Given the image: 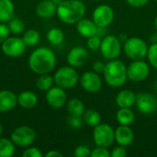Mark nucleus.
I'll use <instances>...</instances> for the list:
<instances>
[{"mask_svg": "<svg viewBox=\"0 0 157 157\" xmlns=\"http://www.w3.org/2000/svg\"><path fill=\"white\" fill-rule=\"evenodd\" d=\"M56 65V56L54 52L45 47L36 49L29 58V66L32 72L38 75L51 73Z\"/></svg>", "mask_w": 157, "mask_h": 157, "instance_id": "obj_1", "label": "nucleus"}, {"mask_svg": "<svg viewBox=\"0 0 157 157\" xmlns=\"http://www.w3.org/2000/svg\"><path fill=\"white\" fill-rule=\"evenodd\" d=\"M86 6L80 0H63L57 6V16L65 24H76L86 15Z\"/></svg>", "mask_w": 157, "mask_h": 157, "instance_id": "obj_2", "label": "nucleus"}, {"mask_svg": "<svg viewBox=\"0 0 157 157\" xmlns=\"http://www.w3.org/2000/svg\"><path fill=\"white\" fill-rule=\"evenodd\" d=\"M103 75L106 83L109 86L115 88L121 87L128 79L127 66L121 60H110L105 65Z\"/></svg>", "mask_w": 157, "mask_h": 157, "instance_id": "obj_3", "label": "nucleus"}, {"mask_svg": "<svg viewBox=\"0 0 157 157\" xmlns=\"http://www.w3.org/2000/svg\"><path fill=\"white\" fill-rule=\"evenodd\" d=\"M147 43L139 37H131L124 42L123 50L128 58L132 61L144 60L148 52Z\"/></svg>", "mask_w": 157, "mask_h": 157, "instance_id": "obj_4", "label": "nucleus"}, {"mask_svg": "<svg viewBox=\"0 0 157 157\" xmlns=\"http://www.w3.org/2000/svg\"><path fill=\"white\" fill-rule=\"evenodd\" d=\"M79 78L80 77L76 70L70 65L59 68L53 76L56 86L63 89H69L75 86L79 81Z\"/></svg>", "mask_w": 157, "mask_h": 157, "instance_id": "obj_5", "label": "nucleus"}, {"mask_svg": "<svg viewBox=\"0 0 157 157\" xmlns=\"http://www.w3.org/2000/svg\"><path fill=\"white\" fill-rule=\"evenodd\" d=\"M121 42L116 36L106 35L101 40V45L99 50L102 56L108 61L117 59L121 53Z\"/></svg>", "mask_w": 157, "mask_h": 157, "instance_id": "obj_6", "label": "nucleus"}, {"mask_svg": "<svg viewBox=\"0 0 157 157\" xmlns=\"http://www.w3.org/2000/svg\"><path fill=\"white\" fill-rule=\"evenodd\" d=\"M93 139L97 146L109 148L115 141V130L107 123H99L94 127Z\"/></svg>", "mask_w": 157, "mask_h": 157, "instance_id": "obj_7", "label": "nucleus"}, {"mask_svg": "<svg viewBox=\"0 0 157 157\" xmlns=\"http://www.w3.org/2000/svg\"><path fill=\"white\" fill-rule=\"evenodd\" d=\"M10 137L16 145L20 147H29L34 143L36 139V132L29 126H20L12 132Z\"/></svg>", "mask_w": 157, "mask_h": 157, "instance_id": "obj_8", "label": "nucleus"}, {"mask_svg": "<svg viewBox=\"0 0 157 157\" xmlns=\"http://www.w3.org/2000/svg\"><path fill=\"white\" fill-rule=\"evenodd\" d=\"M128 79L138 83L145 80L150 74V66L148 63L144 60H136L129 64L127 67Z\"/></svg>", "mask_w": 157, "mask_h": 157, "instance_id": "obj_9", "label": "nucleus"}, {"mask_svg": "<svg viewBox=\"0 0 157 157\" xmlns=\"http://www.w3.org/2000/svg\"><path fill=\"white\" fill-rule=\"evenodd\" d=\"M114 19V11L111 6L108 5L98 6L92 14V20L98 27L107 28Z\"/></svg>", "mask_w": 157, "mask_h": 157, "instance_id": "obj_10", "label": "nucleus"}, {"mask_svg": "<svg viewBox=\"0 0 157 157\" xmlns=\"http://www.w3.org/2000/svg\"><path fill=\"white\" fill-rule=\"evenodd\" d=\"M26 44L21 38L11 37L7 38L2 43V52L8 57H19L26 51Z\"/></svg>", "mask_w": 157, "mask_h": 157, "instance_id": "obj_11", "label": "nucleus"}, {"mask_svg": "<svg viewBox=\"0 0 157 157\" xmlns=\"http://www.w3.org/2000/svg\"><path fill=\"white\" fill-rule=\"evenodd\" d=\"M138 110L144 115H151L156 112L157 98L150 93H140L136 96L135 102Z\"/></svg>", "mask_w": 157, "mask_h": 157, "instance_id": "obj_12", "label": "nucleus"}, {"mask_svg": "<svg viewBox=\"0 0 157 157\" xmlns=\"http://www.w3.org/2000/svg\"><path fill=\"white\" fill-rule=\"evenodd\" d=\"M81 86L89 93H97L102 88V80L99 75L94 71L84 73L79 78Z\"/></svg>", "mask_w": 157, "mask_h": 157, "instance_id": "obj_13", "label": "nucleus"}, {"mask_svg": "<svg viewBox=\"0 0 157 157\" xmlns=\"http://www.w3.org/2000/svg\"><path fill=\"white\" fill-rule=\"evenodd\" d=\"M66 93L63 88L56 86L46 91V101L53 109H61L66 103Z\"/></svg>", "mask_w": 157, "mask_h": 157, "instance_id": "obj_14", "label": "nucleus"}, {"mask_svg": "<svg viewBox=\"0 0 157 157\" xmlns=\"http://www.w3.org/2000/svg\"><path fill=\"white\" fill-rule=\"evenodd\" d=\"M88 59L87 51L82 46H75L70 50L67 54V63L70 66L76 68L84 65Z\"/></svg>", "mask_w": 157, "mask_h": 157, "instance_id": "obj_15", "label": "nucleus"}, {"mask_svg": "<svg viewBox=\"0 0 157 157\" xmlns=\"http://www.w3.org/2000/svg\"><path fill=\"white\" fill-rule=\"evenodd\" d=\"M115 141L119 145L127 147L134 141L133 131L126 125H120L115 130Z\"/></svg>", "mask_w": 157, "mask_h": 157, "instance_id": "obj_16", "label": "nucleus"}, {"mask_svg": "<svg viewBox=\"0 0 157 157\" xmlns=\"http://www.w3.org/2000/svg\"><path fill=\"white\" fill-rule=\"evenodd\" d=\"M17 104V97L9 90L0 91V112L12 110Z\"/></svg>", "mask_w": 157, "mask_h": 157, "instance_id": "obj_17", "label": "nucleus"}, {"mask_svg": "<svg viewBox=\"0 0 157 157\" xmlns=\"http://www.w3.org/2000/svg\"><path fill=\"white\" fill-rule=\"evenodd\" d=\"M76 30L82 37L89 38L97 34L98 26L93 20L83 17L76 23Z\"/></svg>", "mask_w": 157, "mask_h": 157, "instance_id": "obj_18", "label": "nucleus"}, {"mask_svg": "<svg viewBox=\"0 0 157 157\" xmlns=\"http://www.w3.org/2000/svg\"><path fill=\"white\" fill-rule=\"evenodd\" d=\"M136 102V95L130 89H123L116 96V104L119 108H132Z\"/></svg>", "mask_w": 157, "mask_h": 157, "instance_id": "obj_19", "label": "nucleus"}, {"mask_svg": "<svg viewBox=\"0 0 157 157\" xmlns=\"http://www.w3.org/2000/svg\"><path fill=\"white\" fill-rule=\"evenodd\" d=\"M57 11V6L52 0H43L40 2L36 7V13L40 17L49 18Z\"/></svg>", "mask_w": 157, "mask_h": 157, "instance_id": "obj_20", "label": "nucleus"}, {"mask_svg": "<svg viewBox=\"0 0 157 157\" xmlns=\"http://www.w3.org/2000/svg\"><path fill=\"white\" fill-rule=\"evenodd\" d=\"M17 103L23 109H32L38 103V97L32 91H24L18 95Z\"/></svg>", "mask_w": 157, "mask_h": 157, "instance_id": "obj_21", "label": "nucleus"}, {"mask_svg": "<svg viewBox=\"0 0 157 157\" xmlns=\"http://www.w3.org/2000/svg\"><path fill=\"white\" fill-rule=\"evenodd\" d=\"M15 6L11 0H0V22H8L14 17Z\"/></svg>", "mask_w": 157, "mask_h": 157, "instance_id": "obj_22", "label": "nucleus"}, {"mask_svg": "<svg viewBox=\"0 0 157 157\" xmlns=\"http://www.w3.org/2000/svg\"><path fill=\"white\" fill-rule=\"evenodd\" d=\"M117 121L120 125L130 126L135 120V115L131 108H120L116 115Z\"/></svg>", "mask_w": 157, "mask_h": 157, "instance_id": "obj_23", "label": "nucleus"}, {"mask_svg": "<svg viewBox=\"0 0 157 157\" xmlns=\"http://www.w3.org/2000/svg\"><path fill=\"white\" fill-rule=\"evenodd\" d=\"M67 110L71 116L82 117L85 112V105L78 98H72L67 103Z\"/></svg>", "mask_w": 157, "mask_h": 157, "instance_id": "obj_24", "label": "nucleus"}, {"mask_svg": "<svg viewBox=\"0 0 157 157\" xmlns=\"http://www.w3.org/2000/svg\"><path fill=\"white\" fill-rule=\"evenodd\" d=\"M83 121L84 122L90 126V127H96L99 123H101V116L100 113L95 109H87L85 110L83 116Z\"/></svg>", "mask_w": 157, "mask_h": 157, "instance_id": "obj_25", "label": "nucleus"}, {"mask_svg": "<svg viewBox=\"0 0 157 157\" xmlns=\"http://www.w3.org/2000/svg\"><path fill=\"white\" fill-rule=\"evenodd\" d=\"M15 144L12 140L0 138V157H10L15 153Z\"/></svg>", "mask_w": 157, "mask_h": 157, "instance_id": "obj_26", "label": "nucleus"}, {"mask_svg": "<svg viewBox=\"0 0 157 157\" xmlns=\"http://www.w3.org/2000/svg\"><path fill=\"white\" fill-rule=\"evenodd\" d=\"M47 39L52 45H60L64 40V33L59 28H52L48 31Z\"/></svg>", "mask_w": 157, "mask_h": 157, "instance_id": "obj_27", "label": "nucleus"}, {"mask_svg": "<svg viewBox=\"0 0 157 157\" xmlns=\"http://www.w3.org/2000/svg\"><path fill=\"white\" fill-rule=\"evenodd\" d=\"M54 83V79L48 74L40 75L38 79L36 80V86L40 91H47L49 90Z\"/></svg>", "mask_w": 157, "mask_h": 157, "instance_id": "obj_28", "label": "nucleus"}, {"mask_svg": "<svg viewBox=\"0 0 157 157\" xmlns=\"http://www.w3.org/2000/svg\"><path fill=\"white\" fill-rule=\"evenodd\" d=\"M40 36L36 29H28L22 37L23 41L27 46H35L39 43Z\"/></svg>", "mask_w": 157, "mask_h": 157, "instance_id": "obj_29", "label": "nucleus"}, {"mask_svg": "<svg viewBox=\"0 0 157 157\" xmlns=\"http://www.w3.org/2000/svg\"><path fill=\"white\" fill-rule=\"evenodd\" d=\"M8 28L10 32L14 33V34H20L21 32H23L24 29H25V25L24 22L17 17H13L8 21Z\"/></svg>", "mask_w": 157, "mask_h": 157, "instance_id": "obj_30", "label": "nucleus"}, {"mask_svg": "<svg viewBox=\"0 0 157 157\" xmlns=\"http://www.w3.org/2000/svg\"><path fill=\"white\" fill-rule=\"evenodd\" d=\"M151 66L157 69V43H153L149 48L146 55Z\"/></svg>", "mask_w": 157, "mask_h": 157, "instance_id": "obj_31", "label": "nucleus"}, {"mask_svg": "<svg viewBox=\"0 0 157 157\" xmlns=\"http://www.w3.org/2000/svg\"><path fill=\"white\" fill-rule=\"evenodd\" d=\"M101 38H99L98 35H94L91 36L89 38H87V41H86V45L88 47V49L92 50V51H97L100 48L101 45Z\"/></svg>", "mask_w": 157, "mask_h": 157, "instance_id": "obj_32", "label": "nucleus"}, {"mask_svg": "<svg viewBox=\"0 0 157 157\" xmlns=\"http://www.w3.org/2000/svg\"><path fill=\"white\" fill-rule=\"evenodd\" d=\"M91 157H110V152L106 147L97 146L90 153Z\"/></svg>", "mask_w": 157, "mask_h": 157, "instance_id": "obj_33", "label": "nucleus"}, {"mask_svg": "<svg viewBox=\"0 0 157 157\" xmlns=\"http://www.w3.org/2000/svg\"><path fill=\"white\" fill-rule=\"evenodd\" d=\"M90 149L86 145H79L75 149L74 155L76 157H87L90 156Z\"/></svg>", "mask_w": 157, "mask_h": 157, "instance_id": "obj_34", "label": "nucleus"}, {"mask_svg": "<svg viewBox=\"0 0 157 157\" xmlns=\"http://www.w3.org/2000/svg\"><path fill=\"white\" fill-rule=\"evenodd\" d=\"M23 157H41L42 154L41 152L36 148V147H29L28 149H26L23 154H22Z\"/></svg>", "mask_w": 157, "mask_h": 157, "instance_id": "obj_35", "label": "nucleus"}, {"mask_svg": "<svg viewBox=\"0 0 157 157\" xmlns=\"http://www.w3.org/2000/svg\"><path fill=\"white\" fill-rule=\"evenodd\" d=\"M83 121H83V118H82V117L71 116L70 119H69V121H68V123H69V125H70L73 129L77 130V129H79V128L82 126Z\"/></svg>", "mask_w": 157, "mask_h": 157, "instance_id": "obj_36", "label": "nucleus"}, {"mask_svg": "<svg viewBox=\"0 0 157 157\" xmlns=\"http://www.w3.org/2000/svg\"><path fill=\"white\" fill-rule=\"evenodd\" d=\"M9 28L5 23H0V43L2 44L9 37Z\"/></svg>", "mask_w": 157, "mask_h": 157, "instance_id": "obj_37", "label": "nucleus"}, {"mask_svg": "<svg viewBox=\"0 0 157 157\" xmlns=\"http://www.w3.org/2000/svg\"><path fill=\"white\" fill-rule=\"evenodd\" d=\"M127 155H128V153H127L125 147L121 146V145L115 147L110 153V156L112 157H125Z\"/></svg>", "mask_w": 157, "mask_h": 157, "instance_id": "obj_38", "label": "nucleus"}, {"mask_svg": "<svg viewBox=\"0 0 157 157\" xmlns=\"http://www.w3.org/2000/svg\"><path fill=\"white\" fill-rule=\"evenodd\" d=\"M127 4L132 7H143L145 5H147V3L149 2V0H126Z\"/></svg>", "mask_w": 157, "mask_h": 157, "instance_id": "obj_39", "label": "nucleus"}, {"mask_svg": "<svg viewBox=\"0 0 157 157\" xmlns=\"http://www.w3.org/2000/svg\"><path fill=\"white\" fill-rule=\"evenodd\" d=\"M105 65H106V63H104L103 62H101V61H96L93 63V71L96 72V73H98V75L103 74L104 69H105Z\"/></svg>", "mask_w": 157, "mask_h": 157, "instance_id": "obj_40", "label": "nucleus"}, {"mask_svg": "<svg viewBox=\"0 0 157 157\" xmlns=\"http://www.w3.org/2000/svg\"><path fill=\"white\" fill-rule=\"evenodd\" d=\"M46 157H63V154L56 151V150H52L50 152H48L46 155H45Z\"/></svg>", "mask_w": 157, "mask_h": 157, "instance_id": "obj_41", "label": "nucleus"}, {"mask_svg": "<svg viewBox=\"0 0 157 157\" xmlns=\"http://www.w3.org/2000/svg\"><path fill=\"white\" fill-rule=\"evenodd\" d=\"M118 38H119V40H121V42H125L127 40H128V35L126 34V33H121L119 36H118Z\"/></svg>", "mask_w": 157, "mask_h": 157, "instance_id": "obj_42", "label": "nucleus"}, {"mask_svg": "<svg viewBox=\"0 0 157 157\" xmlns=\"http://www.w3.org/2000/svg\"><path fill=\"white\" fill-rule=\"evenodd\" d=\"M152 40L154 41V43H157V31L152 36Z\"/></svg>", "mask_w": 157, "mask_h": 157, "instance_id": "obj_43", "label": "nucleus"}, {"mask_svg": "<svg viewBox=\"0 0 157 157\" xmlns=\"http://www.w3.org/2000/svg\"><path fill=\"white\" fill-rule=\"evenodd\" d=\"M52 2H53V3H54L56 6H59V5H60V4H61L63 1V0H52Z\"/></svg>", "mask_w": 157, "mask_h": 157, "instance_id": "obj_44", "label": "nucleus"}, {"mask_svg": "<svg viewBox=\"0 0 157 157\" xmlns=\"http://www.w3.org/2000/svg\"><path fill=\"white\" fill-rule=\"evenodd\" d=\"M154 25H155V30L157 31V16L155 17V21H154Z\"/></svg>", "mask_w": 157, "mask_h": 157, "instance_id": "obj_45", "label": "nucleus"}, {"mask_svg": "<svg viewBox=\"0 0 157 157\" xmlns=\"http://www.w3.org/2000/svg\"><path fill=\"white\" fill-rule=\"evenodd\" d=\"M2 132H3V128H2V125H1V123H0V136H1V134H2Z\"/></svg>", "mask_w": 157, "mask_h": 157, "instance_id": "obj_46", "label": "nucleus"}, {"mask_svg": "<svg viewBox=\"0 0 157 157\" xmlns=\"http://www.w3.org/2000/svg\"><path fill=\"white\" fill-rule=\"evenodd\" d=\"M155 89L157 91V80L155 81Z\"/></svg>", "mask_w": 157, "mask_h": 157, "instance_id": "obj_47", "label": "nucleus"}, {"mask_svg": "<svg viewBox=\"0 0 157 157\" xmlns=\"http://www.w3.org/2000/svg\"><path fill=\"white\" fill-rule=\"evenodd\" d=\"M97 1H102V0H97Z\"/></svg>", "mask_w": 157, "mask_h": 157, "instance_id": "obj_48", "label": "nucleus"}, {"mask_svg": "<svg viewBox=\"0 0 157 157\" xmlns=\"http://www.w3.org/2000/svg\"><path fill=\"white\" fill-rule=\"evenodd\" d=\"M156 114H157V109H156Z\"/></svg>", "mask_w": 157, "mask_h": 157, "instance_id": "obj_49", "label": "nucleus"}, {"mask_svg": "<svg viewBox=\"0 0 157 157\" xmlns=\"http://www.w3.org/2000/svg\"><path fill=\"white\" fill-rule=\"evenodd\" d=\"M155 1H157V0H155Z\"/></svg>", "mask_w": 157, "mask_h": 157, "instance_id": "obj_50", "label": "nucleus"}]
</instances>
